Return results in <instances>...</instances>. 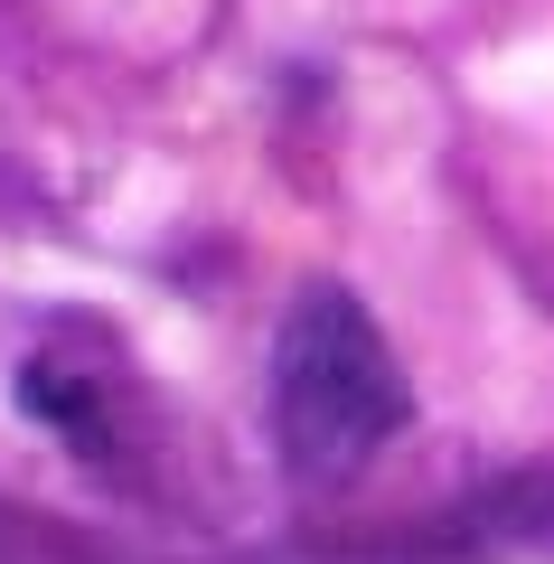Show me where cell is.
I'll return each instance as SVG.
<instances>
[{
    "mask_svg": "<svg viewBox=\"0 0 554 564\" xmlns=\"http://www.w3.org/2000/svg\"><path fill=\"white\" fill-rule=\"evenodd\" d=\"M404 414H414V395H404V367L385 348V329L367 321V302L338 282H311L273 339L282 462L301 480H348L367 452H385L404 433Z\"/></svg>",
    "mask_w": 554,
    "mask_h": 564,
    "instance_id": "6da1fadb",
    "label": "cell"
}]
</instances>
